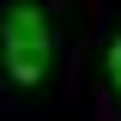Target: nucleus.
Instances as JSON below:
<instances>
[{
    "mask_svg": "<svg viewBox=\"0 0 121 121\" xmlns=\"http://www.w3.org/2000/svg\"><path fill=\"white\" fill-rule=\"evenodd\" d=\"M6 73L18 85H36L48 73V24L36 6H12L6 12Z\"/></svg>",
    "mask_w": 121,
    "mask_h": 121,
    "instance_id": "f257e3e1",
    "label": "nucleus"
},
{
    "mask_svg": "<svg viewBox=\"0 0 121 121\" xmlns=\"http://www.w3.org/2000/svg\"><path fill=\"white\" fill-rule=\"evenodd\" d=\"M109 79H115V91H121V36L109 43Z\"/></svg>",
    "mask_w": 121,
    "mask_h": 121,
    "instance_id": "f03ea898",
    "label": "nucleus"
}]
</instances>
